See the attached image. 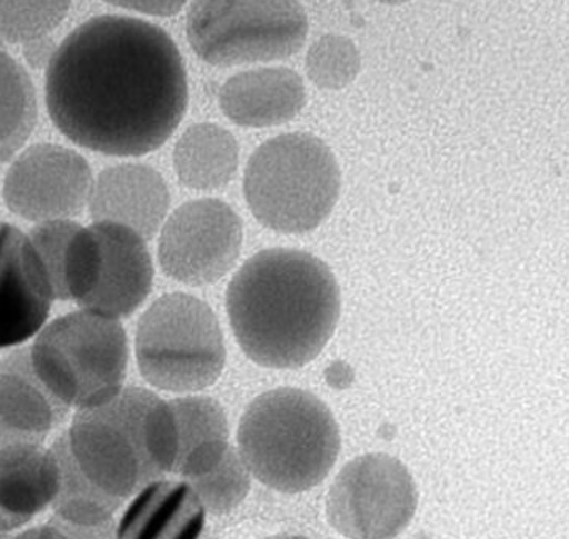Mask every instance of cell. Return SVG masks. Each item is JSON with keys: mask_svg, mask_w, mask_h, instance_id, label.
Returning <instances> with one entry per match:
<instances>
[{"mask_svg": "<svg viewBox=\"0 0 569 539\" xmlns=\"http://www.w3.org/2000/svg\"><path fill=\"white\" fill-rule=\"evenodd\" d=\"M222 114L247 128L282 126L307 104L303 79L286 67L256 68L229 78L220 90Z\"/></svg>", "mask_w": 569, "mask_h": 539, "instance_id": "17", "label": "cell"}, {"mask_svg": "<svg viewBox=\"0 0 569 539\" xmlns=\"http://www.w3.org/2000/svg\"><path fill=\"white\" fill-rule=\"evenodd\" d=\"M341 437L318 396L282 387L262 393L241 415L237 451L252 477L274 491L315 488L337 462Z\"/></svg>", "mask_w": 569, "mask_h": 539, "instance_id": "3", "label": "cell"}, {"mask_svg": "<svg viewBox=\"0 0 569 539\" xmlns=\"http://www.w3.org/2000/svg\"><path fill=\"white\" fill-rule=\"evenodd\" d=\"M267 539H307L301 537H290V535H281V537H271Z\"/></svg>", "mask_w": 569, "mask_h": 539, "instance_id": "31", "label": "cell"}, {"mask_svg": "<svg viewBox=\"0 0 569 539\" xmlns=\"http://www.w3.org/2000/svg\"><path fill=\"white\" fill-rule=\"evenodd\" d=\"M307 37L299 0H191L188 9V43L213 67L288 59Z\"/></svg>", "mask_w": 569, "mask_h": 539, "instance_id": "7", "label": "cell"}, {"mask_svg": "<svg viewBox=\"0 0 569 539\" xmlns=\"http://www.w3.org/2000/svg\"><path fill=\"white\" fill-rule=\"evenodd\" d=\"M78 229L77 221L52 220L37 222L28 232L30 243L39 254L41 266H43L44 273H47L49 285H51L54 300H59L68 244H70V240L73 239Z\"/></svg>", "mask_w": 569, "mask_h": 539, "instance_id": "27", "label": "cell"}, {"mask_svg": "<svg viewBox=\"0 0 569 539\" xmlns=\"http://www.w3.org/2000/svg\"><path fill=\"white\" fill-rule=\"evenodd\" d=\"M93 176L84 158L56 144H36L11 161L3 177L7 209L22 220H71L89 206Z\"/></svg>", "mask_w": 569, "mask_h": 539, "instance_id": "11", "label": "cell"}, {"mask_svg": "<svg viewBox=\"0 0 569 539\" xmlns=\"http://www.w3.org/2000/svg\"><path fill=\"white\" fill-rule=\"evenodd\" d=\"M44 98L52 123L74 144L141 157L160 149L182 123L187 68L160 26L103 14L54 48Z\"/></svg>", "mask_w": 569, "mask_h": 539, "instance_id": "1", "label": "cell"}, {"mask_svg": "<svg viewBox=\"0 0 569 539\" xmlns=\"http://www.w3.org/2000/svg\"><path fill=\"white\" fill-rule=\"evenodd\" d=\"M169 405L179 433L174 473L191 480L217 466L231 448L228 417L220 402L209 396L184 395Z\"/></svg>", "mask_w": 569, "mask_h": 539, "instance_id": "20", "label": "cell"}, {"mask_svg": "<svg viewBox=\"0 0 569 539\" xmlns=\"http://www.w3.org/2000/svg\"><path fill=\"white\" fill-rule=\"evenodd\" d=\"M68 412L33 375L28 346L0 358V426L14 440L43 442Z\"/></svg>", "mask_w": 569, "mask_h": 539, "instance_id": "19", "label": "cell"}, {"mask_svg": "<svg viewBox=\"0 0 569 539\" xmlns=\"http://www.w3.org/2000/svg\"><path fill=\"white\" fill-rule=\"evenodd\" d=\"M60 466L52 448L21 440L0 448V531L17 533L54 505Z\"/></svg>", "mask_w": 569, "mask_h": 539, "instance_id": "15", "label": "cell"}, {"mask_svg": "<svg viewBox=\"0 0 569 539\" xmlns=\"http://www.w3.org/2000/svg\"><path fill=\"white\" fill-rule=\"evenodd\" d=\"M9 539H74L62 522L44 523V526L24 527Z\"/></svg>", "mask_w": 569, "mask_h": 539, "instance_id": "29", "label": "cell"}, {"mask_svg": "<svg viewBox=\"0 0 569 539\" xmlns=\"http://www.w3.org/2000/svg\"><path fill=\"white\" fill-rule=\"evenodd\" d=\"M71 0H0V43L47 39L66 20Z\"/></svg>", "mask_w": 569, "mask_h": 539, "instance_id": "24", "label": "cell"}, {"mask_svg": "<svg viewBox=\"0 0 569 539\" xmlns=\"http://www.w3.org/2000/svg\"><path fill=\"white\" fill-rule=\"evenodd\" d=\"M243 191L251 213L266 228L307 233L318 229L337 207L341 171L322 139L281 134L251 154Z\"/></svg>", "mask_w": 569, "mask_h": 539, "instance_id": "4", "label": "cell"}, {"mask_svg": "<svg viewBox=\"0 0 569 539\" xmlns=\"http://www.w3.org/2000/svg\"><path fill=\"white\" fill-rule=\"evenodd\" d=\"M361 56L348 37L329 33L312 43L307 54L309 81L323 90H341L356 81Z\"/></svg>", "mask_w": 569, "mask_h": 539, "instance_id": "26", "label": "cell"}, {"mask_svg": "<svg viewBox=\"0 0 569 539\" xmlns=\"http://www.w3.org/2000/svg\"><path fill=\"white\" fill-rule=\"evenodd\" d=\"M36 87L28 70L0 43V164L13 160L36 130Z\"/></svg>", "mask_w": 569, "mask_h": 539, "instance_id": "22", "label": "cell"}, {"mask_svg": "<svg viewBox=\"0 0 569 539\" xmlns=\"http://www.w3.org/2000/svg\"><path fill=\"white\" fill-rule=\"evenodd\" d=\"M60 466V486L52 510L59 522L78 529H96L104 526L116 511L120 500L112 499L97 489L81 473L68 453L63 436L52 445Z\"/></svg>", "mask_w": 569, "mask_h": 539, "instance_id": "23", "label": "cell"}, {"mask_svg": "<svg viewBox=\"0 0 569 539\" xmlns=\"http://www.w3.org/2000/svg\"><path fill=\"white\" fill-rule=\"evenodd\" d=\"M206 515L190 481L158 478L134 493L116 539H199Z\"/></svg>", "mask_w": 569, "mask_h": 539, "instance_id": "18", "label": "cell"}, {"mask_svg": "<svg viewBox=\"0 0 569 539\" xmlns=\"http://www.w3.org/2000/svg\"><path fill=\"white\" fill-rule=\"evenodd\" d=\"M63 440L81 473L112 499H130L147 485L134 445L119 426L97 410H78Z\"/></svg>", "mask_w": 569, "mask_h": 539, "instance_id": "13", "label": "cell"}, {"mask_svg": "<svg viewBox=\"0 0 569 539\" xmlns=\"http://www.w3.org/2000/svg\"><path fill=\"white\" fill-rule=\"evenodd\" d=\"M54 301L28 233L0 221V350L36 337L48 322Z\"/></svg>", "mask_w": 569, "mask_h": 539, "instance_id": "12", "label": "cell"}, {"mask_svg": "<svg viewBox=\"0 0 569 539\" xmlns=\"http://www.w3.org/2000/svg\"><path fill=\"white\" fill-rule=\"evenodd\" d=\"M93 410L127 433L141 458L147 482L174 473L179 433L169 401L146 388L123 387Z\"/></svg>", "mask_w": 569, "mask_h": 539, "instance_id": "16", "label": "cell"}, {"mask_svg": "<svg viewBox=\"0 0 569 539\" xmlns=\"http://www.w3.org/2000/svg\"><path fill=\"white\" fill-rule=\"evenodd\" d=\"M379 2L387 3V6H402V3L410 2V0H379Z\"/></svg>", "mask_w": 569, "mask_h": 539, "instance_id": "30", "label": "cell"}, {"mask_svg": "<svg viewBox=\"0 0 569 539\" xmlns=\"http://www.w3.org/2000/svg\"><path fill=\"white\" fill-rule=\"evenodd\" d=\"M237 139L214 123L188 128L174 149L177 177L184 187L212 191L226 187L239 169Z\"/></svg>", "mask_w": 569, "mask_h": 539, "instance_id": "21", "label": "cell"}, {"mask_svg": "<svg viewBox=\"0 0 569 539\" xmlns=\"http://www.w3.org/2000/svg\"><path fill=\"white\" fill-rule=\"evenodd\" d=\"M152 288L147 240L114 222L79 226L68 244L60 301L120 320L133 315Z\"/></svg>", "mask_w": 569, "mask_h": 539, "instance_id": "8", "label": "cell"}, {"mask_svg": "<svg viewBox=\"0 0 569 539\" xmlns=\"http://www.w3.org/2000/svg\"><path fill=\"white\" fill-rule=\"evenodd\" d=\"M139 372L150 386L191 395L212 387L226 367L213 309L188 293H169L141 316L134 339Z\"/></svg>", "mask_w": 569, "mask_h": 539, "instance_id": "6", "label": "cell"}, {"mask_svg": "<svg viewBox=\"0 0 569 539\" xmlns=\"http://www.w3.org/2000/svg\"><path fill=\"white\" fill-rule=\"evenodd\" d=\"M117 9L136 11V13L149 14V17H174L187 6L188 0H101Z\"/></svg>", "mask_w": 569, "mask_h": 539, "instance_id": "28", "label": "cell"}, {"mask_svg": "<svg viewBox=\"0 0 569 539\" xmlns=\"http://www.w3.org/2000/svg\"><path fill=\"white\" fill-rule=\"evenodd\" d=\"M33 375L67 409L108 402L126 383L130 346L119 319L79 308L44 323L28 346Z\"/></svg>", "mask_w": 569, "mask_h": 539, "instance_id": "5", "label": "cell"}, {"mask_svg": "<svg viewBox=\"0 0 569 539\" xmlns=\"http://www.w3.org/2000/svg\"><path fill=\"white\" fill-rule=\"evenodd\" d=\"M226 311L244 356L262 368L297 369L329 345L341 290L323 260L292 248L252 256L226 290Z\"/></svg>", "mask_w": 569, "mask_h": 539, "instance_id": "2", "label": "cell"}, {"mask_svg": "<svg viewBox=\"0 0 569 539\" xmlns=\"http://www.w3.org/2000/svg\"><path fill=\"white\" fill-rule=\"evenodd\" d=\"M251 478L252 475L244 466L239 451L231 447L217 466L187 481L193 486L207 512L224 515L247 499L251 489Z\"/></svg>", "mask_w": 569, "mask_h": 539, "instance_id": "25", "label": "cell"}, {"mask_svg": "<svg viewBox=\"0 0 569 539\" xmlns=\"http://www.w3.org/2000/svg\"><path fill=\"white\" fill-rule=\"evenodd\" d=\"M171 194L158 171L144 164L109 168L93 180L89 213L93 222H114L153 239L168 218Z\"/></svg>", "mask_w": 569, "mask_h": 539, "instance_id": "14", "label": "cell"}, {"mask_svg": "<svg viewBox=\"0 0 569 539\" xmlns=\"http://www.w3.org/2000/svg\"><path fill=\"white\" fill-rule=\"evenodd\" d=\"M417 488L405 463L365 455L339 472L327 499L331 526L350 539H393L417 510Z\"/></svg>", "mask_w": 569, "mask_h": 539, "instance_id": "9", "label": "cell"}, {"mask_svg": "<svg viewBox=\"0 0 569 539\" xmlns=\"http://www.w3.org/2000/svg\"><path fill=\"white\" fill-rule=\"evenodd\" d=\"M9 538H10V535L2 533V531H0V539H9Z\"/></svg>", "mask_w": 569, "mask_h": 539, "instance_id": "32", "label": "cell"}, {"mask_svg": "<svg viewBox=\"0 0 569 539\" xmlns=\"http://www.w3.org/2000/svg\"><path fill=\"white\" fill-rule=\"evenodd\" d=\"M241 244L243 224L236 210L220 199H196L166 218L158 258L172 280L213 285L236 266Z\"/></svg>", "mask_w": 569, "mask_h": 539, "instance_id": "10", "label": "cell"}]
</instances>
